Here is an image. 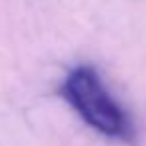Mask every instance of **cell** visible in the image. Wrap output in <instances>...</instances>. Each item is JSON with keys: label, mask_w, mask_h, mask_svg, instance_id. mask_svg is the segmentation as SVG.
Here are the masks:
<instances>
[{"label": "cell", "mask_w": 146, "mask_h": 146, "mask_svg": "<svg viewBox=\"0 0 146 146\" xmlns=\"http://www.w3.org/2000/svg\"><path fill=\"white\" fill-rule=\"evenodd\" d=\"M62 96L78 112V116L96 132L116 140H132L134 126L128 114L108 92L94 68H72L64 78Z\"/></svg>", "instance_id": "cell-1"}]
</instances>
